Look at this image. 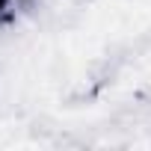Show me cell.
<instances>
[{"label": "cell", "instance_id": "cell-1", "mask_svg": "<svg viewBox=\"0 0 151 151\" xmlns=\"http://www.w3.org/2000/svg\"><path fill=\"white\" fill-rule=\"evenodd\" d=\"M9 6V0H0V9H6Z\"/></svg>", "mask_w": 151, "mask_h": 151}]
</instances>
